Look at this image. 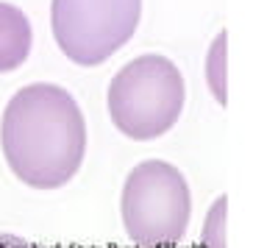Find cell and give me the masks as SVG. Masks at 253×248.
<instances>
[{
  "instance_id": "obj_1",
  "label": "cell",
  "mask_w": 253,
  "mask_h": 248,
  "mask_svg": "<svg viewBox=\"0 0 253 248\" xmlns=\"http://www.w3.org/2000/svg\"><path fill=\"white\" fill-rule=\"evenodd\" d=\"M0 148L8 170L34 190H59L86 156V120L78 100L59 84L37 81L6 103Z\"/></svg>"
},
{
  "instance_id": "obj_2",
  "label": "cell",
  "mask_w": 253,
  "mask_h": 248,
  "mask_svg": "<svg viewBox=\"0 0 253 248\" xmlns=\"http://www.w3.org/2000/svg\"><path fill=\"white\" fill-rule=\"evenodd\" d=\"M186 84L175 61L159 53L136 56L109 84V117L120 134L136 143L159 140L178 123Z\"/></svg>"
},
{
  "instance_id": "obj_3",
  "label": "cell",
  "mask_w": 253,
  "mask_h": 248,
  "mask_svg": "<svg viewBox=\"0 0 253 248\" xmlns=\"http://www.w3.org/2000/svg\"><path fill=\"white\" fill-rule=\"evenodd\" d=\"M128 240L139 248H172L184 240L192 193L184 173L164 159H145L128 173L120 198Z\"/></svg>"
},
{
  "instance_id": "obj_4",
  "label": "cell",
  "mask_w": 253,
  "mask_h": 248,
  "mask_svg": "<svg viewBox=\"0 0 253 248\" xmlns=\"http://www.w3.org/2000/svg\"><path fill=\"white\" fill-rule=\"evenodd\" d=\"M142 0H53L50 28L59 50L81 67H97L131 42Z\"/></svg>"
},
{
  "instance_id": "obj_5",
  "label": "cell",
  "mask_w": 253,
  "mask_h": 248,
  "mask_svg": "<svg viewBox=\"0 0 253 248\" xmlns=\"http://www.w3.org/2000/svg\"><path fill=\"white\" fill-rule=\"evenodd\" d=\"M34 45L31 20L14 3H0V73H11L25 64Z\"/></svg>"
},
{
  "instance_id": "obj_6",
  "label": "cell",
  "mask_w": 253,
  "mask_h": 248,
  "mask_svg": "<svg viewBox=\"0 0 253 248\" xmlns=\"http://www.w3.org/2000/svg\"><path fill=\"white\" fill-rule=\"evenodd\" d=\"M225 64H228V31H220L214 37V42H211V48H209V56H206V84L220 106L228 103Z\"/></svg>"
},
{
  "instance_id": "obj_7",
  "label": "cell",
  "mask_w": 253,
  "mask_h": 248,
  "mask_svg": "<svg viewBox=\"0 0 253 248\" xmlns=\"http://www.w3.org/2000/svg\"><path fill=\"white\" fill-rule=\"evenodd\" d=\"M225 212H228V198L220 196L206 215L203 223V248H225Z\"/></svg>"
},
{
  "instance_id": "obj_8",
  "label": "cell",
  "mask_w": 253,
  "mask_h": 248,
  "mask_svg": "<svg viewBox=\"0 0 253 248\" xmlns=\"http://www.w3.org/2000/svg\"><path fill=\"white\" fill-rule=\"evenodd\" d=\"M0 248H34V246L23 237H17V234H0Z\"/></svg>"
}]
</instances>
